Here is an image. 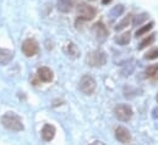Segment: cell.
<instances>
[{
    "instance_id": "25",
    "label": "cell",
    "mask_w": 158,
    "mask_h": 145,
    "mask_svg": "<svg viewBox=\"0 0 158 145\" xmlns=\"http://www.w3.org/2000/svg\"><path fill=\"white\" fill-rule=\"evenodd\" d=\"M156 100L158 101V94H157V96H156Z\"/></svg>"
},
{
    "instance_id": "9",
    "label": "cell",
    "mask_w": 158,
    "mask_h": 145,
    "mask_svg": "<svg viewBox=\"0 0 158 145\" xmlns=\"http://www.w3.org/2000/svg\"><path fill=\"white\" fill-rule=\"evenodd\" d=\"M37 77L38 79L44 82V83H50L54 78V74H53V71L48 67H40L37 71Z\"/></svg>"
},
{
    "instance_id": "4",
    "label": "cell",
    "mask_w": 158,
    "mask_h": 145,
    "mask_svg": "<svg viewBox=\"0 0 158 145\" xmlns=\"http://www.w3.org/2000/svg\"><path fill=\"white\" fill-rule=\"evenodd\" d=\"M77 16H79L80 20H85V21H89L92 18H94L97 11L93 6H89L85 2H81L79 6H77Z\"/></svg>"
},
{
    "instance_id": "13",
    "label": "cell",
    "mask_w": 158,
    "mask_h": 145,
    "mask_svg": "<svg viewBox=\"0 0 158 145\" xmlns=\"http://www.w3.org/2000/svg\"><path fill=\"white\" fill-rule=\"evenodd\" d=\"M66 54H68L70 57L76 59V57L80 55L79 48H77V46H76L74 43H70V44H68V48H66Z\"/></svg>"
},
{
    "instance_id": "2",
    "label": "cell",
    "mask_w": 158,
    "mask_h": 145,
    "mask_svg": "<svg viewBox=\"0 0 158 145\" xmlns=\"http://www.w3.org/2000/svg\"><path fill=\"white\" fill-rule=\"evenodd\" d=\"M107 62V55L102 50H94L89 53L86 57V64L91 67H101L106 65Z\"/></svg>"
},
{
    "instance_id": "12",
    "label": "cell",
    "mask_w": 158,
    "mask_h": 145,
    "mask_svg": "<svg viewBox=\"0 0 158 145\" xmlns=\"http://www.w3.org/2000/svg\"><path fill=\"white\" fill-rule=\"evenodd\" d=\"M56 6H58V10L60 12H69L73 6H74V0H58L56 1Z\"/></svg>"
},
{
    "instance_id": "15",
    "label": "cell",
    "mask_w": 158,
    "mask_h": 145,
    "mask_svg": "<svg viewBox=\"0 0 158 145\" xmlns=\"http://www.w3.org/2000/svg\"><path fill=\"white\" fill-rule=\"evenodd\" d=\"M155 39H156V34H155V33H153V34H150L147 38H145V39L140 43V45H139V50H142V49H145L146 46L151 45V44L155 41Z\"/></svg>"
},
{
    "instance_id": "7",
    "label": "cell",
    "mask_w": 158,
    "mask_h": 145,
    "mask_svg": "<svg viewBox=\"0 0 158 145\" xmlns=\"http://www.w3.org/2000/svg\"><path fill=\"white\" fill-rule=\"evenodd\" d=\"M38 50H40V46L35 39H26L22 43V51L27 57L35 56L38 53Z\"/></svg>"
},
{
    "instance_id": "20",
    "label": "cell",
    "mask_w": 158,
    "mask_h": 145,
    "mask_svg": "<svg viewBox=\"0 0 158 145\" xmlns=\"http://www.w3.org/2000/svg\"><path fill=\"white\" fill-rule=\"evenodd\" d=\"M158 72V64H155V65H151V66H148L147 67V70H146V77H153L155 74H157Z\"/></svg>"
},
{
    "instance_id": "3",
    "label": "cell",
    "mask_w": 158,
    "mask_h": 145,
    "mask_svg": "<svg viewBox=\"0 0 158 145\" xmlns=\"http://www.w3.org/2000/svg\"><path fill=\"white\" fill-rule=\"evenodd\" d=\"M79 89L81 93H83L86 95H91L96 90V80L89 74L82 76V78L79 82Z\"/></svg>"
},
{
    "instance_id": "17",
    "label": "cell",
    "mask_w": 158,
    "mask_h": 145,
    "mask_svg": "<svg viewBox=\"0 0 158 145\" xmlns=\"http://www.w3.org/2000/svg\"><path fill=\"white\" fill-rule=\"evenodd\" d=\"M123 12H124V6H123V5H117V6H114V7L110 10L109 16H110L112 20H114V18H117L118 16H120Z\"/></svg>"
},
{
    "instance_id": "8",
    "label": "cell",
    "mask_w": 158,
    "mask_h": 145,
    "mask_svg": "<svg viewBox=\"0 0 158 145\" xmlns=\"http://www.w3.org/2000/svg\"><path fill=\"white\" fill-rule=\"evenodd\" d=\"M115 138L123 144H129L131 142V134H130L129 129L125 127H121V126L115 129Z\"/></svg>"
},
{
    "instance_id": "19",
    "label": "cell",
    "mask_w": 158,
    "mask_h": 145,
    "mask_svg": "<svg viewBox=\"0 0 158 145\" xmlns=\"http://www.w3.org/2000/svg\"><path fill=\"white\" fill-rule=\"evenodd\" d=\"M131 16L132 15H129V16H126L120 23H118L117 26H115V31H121V29H124L125 27H127L129 26V23H130V21H131Z\"/></svg>"
},
{
    "instance_id": "1",
    "label": "cell",
    "mask_w": 158,
    "mask_h": 145,
    "mask_svg": "<svg viewBox=\"0 0 158 145\" xmlns=\"http://www.w3.org/2000/svg\"><path fill=\"white\" fill-rule=\"evenodd\" d=\"M1 124L9 129V131H12V132H21L23 131V123H22V120L20 118V116H17L15 112H6L1 120H0Z\"/></svg>"
},
{
    "instance_id": "11",
    "label": "cell",
    "mask_w": 158,
    "mask_h": 145,
    "mask_svg": "<svg viewBox=\"0 0 158 145\" xmlns=\"http://www.w3.org/2000/svg\"><path fill=\"white\" fill-rule=\"evenodd\" d=\"M14 59V53L7 49H0V65H7L12 61Z\"/></svg>"
},
{
    "instance_id": "16",
    "label": "cell",
    "mask_w": 158,
    "mask_h": 145,
    "mask_svg": "<svg viewBox=\"0 0 158 145\" xmlns=\"http://www.w3.org/2000/svg\"><path fill=\"white\" fill-rule=\"evenodd\" d=\"M148 14L147 12H143V14H141V15H137V16H135V18H134V21H132V25L134 26H140V25H142L145 21H147L148 20Z\"/></svg>"
},
{
    "instance_id": "24",
    "label": "cell",
    "mask_w": 158,
    "mask_h": 145,
    "mask_svg": "<svg viewBox=\"0 0 158 145\" xmlns=\"http://www.w3.org/2000/svg\"><path fill=\"white\" fill-rule=\"evenodd\" d=\"M110 1H112V0H102V4H103V5H108Z\"/></svg>"
},
{
    "instance_id": "21",
    "label": "cell",
    "mask_w": 158,
    "mask_h": 145,
    "mask_svg": "<svg viewBox=\"0 0 158 145\" xmlns=\"http://www.w3.org/2000/svg\"><path fill=\"white\" fill-rule=\"evenodd\" d=\"M158 57V48H155L152 50H150L146 55H145V59L146 60H155Z\"/></svg>"
},
{
    "instance_id": "10",
    "label": "cell",
    "mask_w": 158,
    "mask_h": 145,
    "mask_svg": "<svg viewBox=\"0 0 158 145\" xmlns=\"http://www.w3.org/2000/svg\"><path fill=\"white\" fill-rule=\"evenodd\" d=\"M55 135V128L52 124H44L42 128V138L44 142H50Z\"/></svg>"
},
{
    "instance_id": "5",
    "label": "cell",
    "mask_w": 158,
    "mask_h": 145,
    "mask_svg": "<svg viewBox=\"0 0 158 145\" xmlns=\"http://www.w3.org/2000/svg\"><path fill=\"white\" fill-rule=\"evenodd\" d=\"M114 115L117 120L121 122H127L132 117V109L126 104H119L114 109Z\"/></svg>"
},
{
    "instance_id": "23",
    "label": "cell",
    "mask_w": 158,
    "mask_h": 145,
    "mask_svg": "<svg viewBox=\"0 0 158 145\" xmlns=\"http://www.w3.org/2000/svg\"><path fill=\"white\" fill-rule=\"evenodd\" d=\"M89 145H106L103 142H99V140H96V142H93V143H91Z\"/></svg>"
},
{
    "instance_id": "14",
    "label": "cell",
    "mask_w": 158,
    "mask_h": 145,
    "mask_svg": "<svg viewBox=\"0 0 158 145\" xmlns=\"http://www.w3.org/2000/svg\"><path fill=\"white\" fill-rule=\"evenodd\" d=\"M130 39H131V34L130 32H124L123 34H119L115 38V41L118 43L119 45H126L130 43Z\"/></svg>"
},
{
    "instance_id": "6",
    "label": "cell",
    "mask_w": 158,
    "mask_h": 145,
    "mask_svg": "<svg viewBox=\"0 0 158 145\" xmlns=\"http://www.w3.org/2000/svg\"><path fill=\"white\" fill-rule=\"evenodd\" d=\"M92 32H93V34H94V37H96V40H97L98 43H103V41H106L107 38H108V36H109V31H108V28H107L102 22H97V23H94L93 27H92Z\"/></svg>"
},
{
    "instance_id": "18",
    "label": "cell",
    "mask_w": 158,
    "mask_h": 145,
    "mask_svg": "<svg viewBox=\"0 0 158 145\" xmlns=\"http://www.w3.org/2000/svg\"><path fill=\"white\" fill-rule=\"evenodd\" d=\"M153 26H155V23L153 22H150L148 25H146V26H143V27H141L140 29H137L136 31V37L139 38V37L143 36V34H146L148 31H151L152 28H153Z\"/></svg>"
},
{
    "instance_id": "22",
    "label": "cell",
    "mask_w": 158,
    "mask_h": 145,
    "mask_svg": "<svg viewBox=\"0 0 158 145\" xmlns=\"http://www.w3.org/2000/svg\"><path fill=\"white\" fill-rule=\"evenodd\" d=\"M152 116H153V118H158V108H155V109H153Z\"/></svg>"
}]
</instances>
